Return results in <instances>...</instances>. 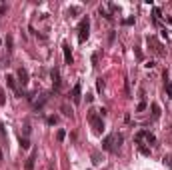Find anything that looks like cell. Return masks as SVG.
Returning <instances> with one entry per match:
<instances>
[{
  "label": "cell",
  "mask_w": 172,
  "mask_h": 170,
  "mask_svg": "<svg viewBox=\"0 0 172 170\" xmlns=\"http://www.w3.org/2000/svg\"><path fill=\"white\" fill-rule=\"evenodd\" d=\"M124 142V134H120V132H112V134H108L104 140H102V148L106 150V152H118V148L122 146Z\"/></svg>",
  "instance_id": "6da1fadb"
},
{
  "label": "cell",
  "mask_w": 172,
  "mask_h": 170,
  "mask_svg": "<svg viewBox=\"0 0 172 170\" xmlns=\"http://www.w3.org/2000/svg\"><path fill=\"white\" fill-rule=\"evenodd\" d=\"M88 122H90V126L94 128L96 134H102V130H104V120H102V116L98 114V110H88Z\"/></svg>",
  "instance_id": "7a4b0ae2"
},
{
  "label": "cell",
  "mask_w": 172,
  "mask_h": 170,
  "mask_svg": "<svg viewBox=\"0 0 172 170\" xmlns=\"http://www.w3.org/2000/svg\"><path fill=\"white\" fill-rule=\"evenodd\" d=\"M88 32H90V18L84 16L80 20V24H78V42H86Z\"/></svg>",
  "instance_id": "3957f363"
},
{
  "label": "cell",
  "mask_w": 172,
  "mask_h": 170,
  "mask_svg": "<svg viewBox=\"0 0 172 170\" xmlns=\"http://www.w3.org/2000/svg\"><path fill=\"white\" fill-rule=\"evenodd\" d=\"M134 140H136V144H142V140H146L148 144H156V136L152 134V132H148V130H140V132H136Z\"/></svg>",
  "instance_id": "277c9868"
},
{
  "label": "cell",
  "mask_w": 172,
  "mask_h": 170,
  "mask_svg": "<svg viewBox=\"0 0 172 170\" xmlns=\"http://www.w3.org/2000/svg\"><path fill=\"white\" fill-rule=\"evenodd\" d=\"M148 46H152V50L156 52V56H166L164 44L158 42V38H156V36H148Z\"/></svg>",
  "instance_id": "5b68a950"
},
{
  "label": "cell",
  "mask_w": 172,
  "mask_h": 170,
  "mask_svg": "<svg viewBox=\"0 0 172 170\" xmlns=\"http://www.w3.org/2000/svg\"><path fill=\"white\" fill-rule=\"evenodd\" d=\"M50 78H52V86H54V92L60 90V86H62V80H60V70L56 66L50 70Z\"/></svg>",
  "instance_id": "8992f818"
},
{
  "label": "cell",
  "mask_w": 172,
  "mask_h": 170,
  "mask_svg": "<svg viewBox=\"0 0 172 170\" xmlns=\"http://www.w3.org/2000/svg\"><path fill=\"white\" fill-rule=\"evenodd\" d=\"M72 96H70V98H72V102L74 104H80V96H82V84L80 82H78V84H74V88H72Z\"/></svg>",
  "instance_id": "52a82bcc"
},
{
  "label": "cell",
  "mask_w": 172,
  "mask_h": 170,
  "mask_svg": "<svg viewBox=\"0 0 172 170\" xmlns=\"http://www.w3.org/2000/svg\"><path fill=\"white\" fill-rule=\"evenodd\" d=\"M36 156H38V152L36 150H32V154L26 158V164H24V170H34V162H36Z\"/></svg>",
  "instance_id": "ba28073f"
},
{
  "label": "cell",
  "mask_w": 172,
  "mask_h": 170,
  "mask_svg": "<svg viewBox=\"0 0 172 170\" xmlns=\"http://www.w3.org/2000/svg\"><path fill=\"white\" fill-rule=\"evenodd\" d=\"M18 82L22 86L28 84V70L26 68H18Z\"/></svg>",
  "instance_id": "9c48e42d"
},
{
  "label": "cell",
  "mask_w": 172,
  "mask_h": 170,
  "mask_svg": "<svg viewBox=\"0 0 172 170\" xmlns=\"http://www.w3.org/2000/svg\"><path fill=\"white\" fill-rule=\"evenodd\" d=\"M62 52H64V62L70 66V64H72V52H70V46H68L66 42L62 44Z\"/></svg>",
  "instance_id": "30bf717a"
},
{
  "label": "cell",
  "mask_w": 172,
  "mask_h": 170,
  "mask_svg": "<svg viewBox=\"0 0 172 170\" xmlns=\"http://www.w3.org/2000/svg\"><path fill=\"white\" fill-rule=\"evenodd\" d=\"M6 84H8L10 88H12V90L18 94V96H22V92L18 90V86H16V78H14V76H10V74H8V76H6Z\"/></svg>",
  "instance_id": "8fae6325"
},
{
  "label": "cell",
  "mask_w": 172,
  "mask_h": 170,
  "mask_svg": "<svg viewBox=\"0 0 172 170\" xmlns=\"http://www.w3.org/2000/svg\"><path fill=\"white\" fill-rule=\"evenodd\" d=\"M46 100H48V94H42V98H40V100H36V102H34V108H36V110H40V108H42V104H44Z\"/></svg>",
  "instance_id": "7c38bea8"
},
{
  "label": "cell",
  "mask_w": 172,
  "mask_h": 170,
  "mask_svg": "<svg viewBox=\"0 0 172 170\" xmlns=\"http://www.w3.org/2000/svg\"><path fill=\"white\" fill-rule=\"evenodd\" d=\"M152 116H154V118H160V106H158L156 102H152Z\"/></svg>",
  "instance_id": "4fadbf2b"
},
{
  "label": "cell",
  "mask_w": 172,
  "mask_h": 170,
  "mask_svg": "<svg viewBox=\"0 0 172 170\" xmlns=\"http://www.w3.org/2000/svg\"><path fill=\"white\" fill-rule=\"evenodd\" d=\"M100 14H102V16L106 18L108 22H112V18H114L112 14H110V12H106V8H102V6H100Z\"/></svg>",
  "instance_id": "5bb4252c"
},
{
  "label": "cell",
  "mask_w": 172,
  "mask_h": 170,
  "mask_svg": "<svg viewBox=\"0 0 172 170\" xmlns=\"http://www.w3.org/2000/svg\"><path fill=\"white\" fill-rule=\"evenodd\" d=\"M100 162H102V160H100V154L98 152H92V164H94V166H98Z\"/></svg>",
  "instance_id": "9a60e30c"
},
{
  "label": "cell",
  "mask_w": 172,
  "mask_h": 170,
  "mask_svg": "<svg viewBox=\"0 0 172 170\" xmlns=\"http://www.w3.org/2000/svg\"><path fill=\"white\" fill-rule=\"evenodd\" d=\"M138 150H140V154H144V156H150V148H146L144 144H138Z\"/></svg>",
  "instance_id": "2e32d148"
},
{
  "label": "cell",
  "mask_w": 172,
  "mask_h": 170,
  "mask_svg": "<svg viewBox=\"0 0 172 170\" xmlns=\"http://www.w3.org/2000/svg\"><path fill=\"white\" fill-rule=\"evenodd\" d=\"M20 146H22L24 150H26V148H30V142H28V138H26V136H24V138L20 136Z\"/></svg>",
  "instance_id": "e0dca14e"
},
{
  "label": "cell",
  "mask_w": 172,
  "mask_h": 170,
  "mask_svg": "<svg viewBox=\"0 0 172 170\" xmlns=\"http://www.w3.org/2000/svg\"><path fill=\"white\" fill-rule=\"evenodd\" d=\"M56 138H58V140H60V142H62V140H64V138H66V130H62V128H60V130H58V132H56Z\"/></svg>",
  "instance_id": "ac0fdd59"
},
{
  "label": "cell",
  "mask_w": 172,
  "mask_h": 170,
  "mask_svg": "<svg viewBox=\"0 0 172 170\" xmlns=\"http://www.w3.org/2000/svg\"><path fill=\"white\" fill-rule=\"evenodd\" d=\"M46 122H48L50 126H54V124H58V116H48V118H46Z\"/></svg>",
  "instance_id": "d6986e66"
},
{
  "label": "cell",
  "mask_w": 172,
  "mask_h": 170,
  "mask_svg": "<svg viewBox=\"0 0 172 170\" xmlns=\"http://www.w3.org/2000/svg\"><path fill=\"white\" fill-rule=\"evenodd\" d=\"M166 94H168V98H172V80L166 82Z\"/></svg>",
  "instance_id": "ffe728a7"
},
{
  "label": "cell",
  "mask_w": 172,
  "mask_h": 170,
  "mask_svg": "<svg viewBox=\"0 0 172 170\" xmlns=\"http://www.w3.org/2000/svg\"><path fill=\"white\" fill-rule=\"evenodd\" d=\"M164 166L172 168V156H164Z\"/></svg>",
  "instance_id": "44dd1931"
},
{
  "label": "cell",
  "mask_w": 172,
  "mask_h": 170,
  "mask_svg": "<svg viewBox=\"0 0 172 170\" xmlns=\"http://www.w3.org/2000/svg\"><path fill=\"white\" fill-rule=\"evenodd\" d=\"M122 24H124V26H130V24H134V16H130V18H124V20H122Z\"/></svg>",
  "instance_id": "7402d4cb"
},
{
  "label": "cell",
  "mask_w": 172,
  "mask_h": 170,
  "mask_svg": "<svg viewBox=\"0 0 172 170\" xmlns=\"http://www.w3.org/2000/svg\"><path fill=\"white\" fill-rule=\"evenodd\" d=\"M6 104V94H4V90H0V106H4Z\"/></svg>",
  "instance_id": "603a6c76"
},
{
  "label": "cell",
  "mask_w": 172,
  "mask_h": 170,
  "mask_svg": "<svg viewBox=\"0 0 172 170\" xmlns=\"http://www.w3.org/2000/svg\"><path fill=\"white\" fill-rule=\"evenodd\" d=\"M6 46H8V52H12V36H6Z\"/></svg>",
  "instance_id": "cb8c5ba5"
},
{
  "label": "cell",
  "mask_w": 172,
  "mask_h": 170,
  "mask_svg": "<svg viewBox=\"0 0 172 170\" xmlns=\"http://www.w3.org/2000/svg\"><path fill=\"white\" fill-rule=\"evenodd\" d=\"M146 106H148V104H146L144 100H142V102L138 104V108H136V110H138V112H142V110H146Z\"/></svg>",
  "instance_id": "d4e9b609"
},
{
  "label": "cell",
  "mask_w": 172,
  "mask_h": 170,
  "mask_svg": "<svg viewBox=\"0 0 172 170\" xmlns=\"http://www.w3.org/2000/svg\"><path fill=\"white\" fill-rule=\"evenodd\" d=\"M80 12V6H72V8L68 10V14H78Z\"/></svg>",
  "instance_id": "484cf974"
},
{
  "label": "cell",
  "mask_w": 172,
  "mask_h": 170,
  "mask_svg": "<svg viewBox=\"0 0 172 170\" xmlns=\"http://www.w3.org/2000/svg\"><path fill=\"white\" fill-rule=\"evenodd\" d=\"M96 88H98L100 92H102V88H104V82H102V78H98V80H96Z\"/></svg>",
  "instance_id": "4316f807"
},
{
  "label": "cell",
  "mask_w": 172,
  "mask_h": 170,
  "mask_svg": "<svg viewBox=\"0 0 172 170\" xmlns=\"http://www.w3.org/2000/svg\"><path fill=\"white\" fill-rule=\"evenodd\" d=\"M92 66H98V54L96 52L92 54Z\"/></svg>",
  "instance_id": "83f0119b"
},
{
  "label": "cell",
  "mask_w": 172,
  "mask_h": 170,
  "mask_svg": "<svg viewBox=\"0 0 172 170\" xmlns=\"http://www.w3.org/2000/svg\"><path fill=\"white\" fill-rule=\"evenodd\" d=\"M144 66H146V68H154L156 64H154V62H152V60H148V62H146V64H144Z\"/></svg>",
  "instance_id": "f1b7e54d"
},
{
  "label": "cell",
  "mask_w": 172,
  "mask_h": 170,
  "mask_svg": "<svg viewBox=\"0 0 172 170\" xmlns=\"http://www.w3.org/2000/svg\"><path fill=\"white\" fill-rule=\"evenodd\" d=\"M62 112H64V116H70V112H68V106H66V104L62 106Z\"/></svg>",
  "instance_id": "f546056e"
},
{
  "label": "cell",
  "mask_w": 172,
  "mask_h": 170,
  "mask_svg": "<svg viewBox=\"0 0 172 170\" xmlns=\"http://www.w3.org/2000/svg\"><path fill=\"white\" fill-rule=\"evenodd\" d=\"M98 114L102 116V118H104V116H106V108H100V110H98Z\"/></svg>",
  "instance_id": "4dcf8cb0"
},
{
  "label": "cell",
  "mask_w": 172,
  "mask_h": 170,
  "mask_svg": "<svg viewBox=\"0 0 172 170\" xmlns=\"http://www.w3.org/2000/svg\"><path fill=\"white\" fill-rule=\"evenodd\" d=\"M2 158H4V156H2V150H0V160H2Z\"/></svg>",
  "instance_id": "1f68e13d"
},
{
  "label": "cell",
  "mask_w": 172,
  "mask_h": 170,
  "mask_svg": "<svg viewBox=\"0 0 172 170\" xmlns=\"http://www.w3.org/2000/svg\"><path fill=\"white\" fill-rule=\"evenodd\" d=\"M48 170H52V164H48Z\"/></svg>",
  "instance_id": "d6a6232c"
}]
</instances>
